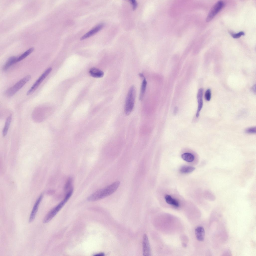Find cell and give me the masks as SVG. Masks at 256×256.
Returning <instances> with one entry per match:
<instances>
[{
    "label": "cell",
    "mask_w": 256,
    "mask_h": 256,
    "mask_svg": "<svg viewBox=\"0 0 256 256\" xmlns=\"http://www.w3.org/2000/svg\"><path fill=\"white\" fill-rule=\"evenodd\" d=\"M195 234L198 240L203 241L204 238L205 231L203 227L201 226L198 227L195 230Z\"/></svg>",
    "instance_id": "cell-12"
},
{
    "label": "cell",
    "mask_w": 256,
    "mask_h": 256,
    "mask_svg": "<svg viewBox=\"0 0 256 256\" xmlns=\"http://www.w3.org/2000/svg\"><path fill=\"white\" fill-rule=\"evenodd\" d=\"M104 24H100L96 26L90 31L81 38L80 40H83L88 38L96 34L104 26Z\"/></svg>",
    "instance_id": "cell-8"
},
{
    "label": "cell",
    "mask_w": 256,
    "mask_h": 256,
    "mask_svg": "<svg viewBox=\"0 0 256 256\" xmlns=\"http://www.w3.org/2000/svg\"><path fill=\"white\" fill-rule=\"evenodd\" d=\"M136 96L135 88L132 86L129 90L125 102L124 112L126 116L130 115L134 110Z\"/></svg>",
    "instance_id": "cell-2"
},
{
    "label": "cell",
    "mask_w": 256,
    "mask_h": 256,
    "mask_svg": "<svg viewBox=\"0 0 256 256\" xmlns=\"http://www.w3.org/2000/svg\"><path fill=\"white\" fill-rule=\"evenodd\" d=\"M203 91L204 90L203 89H200L198 91L197 94V98L198 103V107L196 114V116L197 118L199 116L200 112L202 109L203 106Z\"/></svg>",
    "instance_id": "cell-10"
},
{
    "label": "cell",
    "mask_w": 256,
    "mask_h": 256,
    "mask_svg": "<svg viewBox=\"0 0 256 256\" xmlns=\"http://www.w3.org/2000/svg\"><path fill=\"white\" fill-rule=\"evenodd\" d=\"M52 70V68L51 67L48 68L46 70L28 91L26 94L27 95L29 96L32 94L48 76Z\"/></svg>",
    "instance_id": "cell-5"
},
{
    "label": "cell",
    "mask_w": 256,
    "mask_h": 256,
    "mask_svg": "<svg viewBox=\"0 0 256 256\" xmlns=\"http://www.w3.org/2000/svg\"><path fill=\"white\" fill-rule=\"evenodd\" d=\"M224 2L223 1L220 0L217 2L210 10L207 17L206 22H209L224 7Z\"/></svg>",
    "instance_id": "cell-6"
},
{
    "label": "cell",
    "mask_w": 256,
    "mask_h": 256,
    "mask_svg": "<svg viewBox=\"0 0 256 256\" xmlns=\"http://www.w3.org/2000/svg\"><path fill=\"white\" fill-rule=\"evenodd\" d=\"M30 75H27L22 79L8 89L5 92L6 96H12L19 90L31 79Z\"/></svg>",
    "instance_id": "cell-4"
},
{
    "label": "cell",
    "mask_w": 256,
    "mask_h": 256,
    "mask_svg": "<svg viewBox=\"0 0 256 256\" xmlns=\"http://www.w3.org/2000/svg\"><path fill=\"white\" fill-rule=\"evenodd\" d=\"M71 196L70 193L66 194L63 200L57 206L51 210L46 216L43 220V222L46 223L49 222L64 206Z\"/></svg>",
    "instance_id": "cell-3"
},
{
    "label": "cell",
    "mask_w": 256,
    "mask_h": 256,
    "mask_svg": "<svg viewBox=\"0 0 256 256\" xmlns=\"http://www.w3.org/2000/svg\"><path fill=\"white\" fill-rule=\"evenodd\" d=\"M120 182L116 181L107 186L100 189L90 196L88 200L94 202L103 199L112 195L117 190L120 186Z\"/></svg>",
    "instance_id": "cell-1"
},
{
    "label": "cell",
    "mask_w": 256,
    "mask_h": 256,
    "mask_svg": "<svg viewBox=\"0 0 256 256\" xmlns=\"http://www.w3.org/2000/svg\"><path fill=\"white\" fill-rule=\"evenodd\" d=\"M143 254L144 256L151 255V249L148 238L146 234L144 235L143 239Z\"/></svg>",
    "instance_id": "cell-7"
},
{
    "label": "cell",
    "mask_w": 256,
    "mask_h": 256,
    "mask_svg": "<svg viewBox=\"0 0 256 256\" xmlns=\"http://www.w3.org/2000/svg\"><path fill=\"white\" fill-rule=\"evenodd\" d=\"M139 75L140 77L142 78H144L143 74H140Z\"/></svg>",
    "instance_id": "cell-27"
},
{
    "label": "cell",
    "mask_w": 256,
    "mask_h": 256,
    "mask_svg": "<svg viewBox=\"0 0 256 256\" xmlns=\"http://www.w3.org/2000/svg\"><path fill=\"white\" fill-rule=\"evenodd\" d=\"M34 50V48H30L22 54L20 56L18 57L17 60V62H19L25 59L31 54L33 52Z\"/></svg>",
    "instance_id": "cell-17"
},
{
    "label": "cell",
    "mask_w": 256,
    "mask_h": 256,
    "mask_svg": "<svg viewBox=\"0 0 256 256\" xmlns=\"http://www.w3.org/2000/svg\"><path fill=\"white\" fill-rule=\"evenodd\" d=\"M12 119V116L10 115L7 118L4 127L2 131V135L4 137L5 136L7 135L8 130L11 122Z\"/></svg>",
    "instance_id": "cell-15"
},
{
    "label": "cell",
    "mask_w": 256,
    "mask_h": 256,
    "mask_svg": "<svg viewBox=\"0 0 256 256\" xmlns=\"http://www.w3.org/2000/svg\"><path fill=\"white\" fill-rule=\"evenodd\" d=\"M132 4V8L134 10H135L138 6V3L136 0H130Z\"/></svg>",
    "instance_id": "cell-24"
},
{
    "label": "cell",
    "mask_w": 256,
    "mask_h": 256,
    "mask_svg": "<svg viewBox=\"0 0 256 256\" xmlns=\"http://www.w3.org/2000/svg\"><path fill=\"white\" fill-rule=\"evenodd\" d=\"M18 58L16 56H12L9 58L3 66V71H6L11 66L17 63Z\"/></svg>",
    "instance_id": "cell-11"
},
{
    "label": "cell",
    "mask_w": 256,
    "mask_h": 256,
    "mask_svg": "<svg viewBox=\"0 0 256 256\" xmlns=\"http://www.w3.org/2000/svg\"><path fill=\"white\" fill-rule=\"evenodd\" d=\"M42 197V195H41L35 203L30 216L29 221V222L30 223L32 222L34 219L38 211L39 205Z\"/></svg>",
    "instance_id": "cell-9"
},
{
    "label": "cell",
    "mask_w": 256,
    "mask_h": 256,
    "mask_svg": "<svg viewBox=\"0 0 256 256\" xmlns=\"http://www.w3.org/2000/svg\"><path fill=\"white\" fill-rule=\"evenodd\" d=\"M147 84V82L146 80L144 78L142 83L141 86L140 96V100H142L144 98L146 92Z\"/></svg>",
    "instance_id": "cell-16"
},
{
    "label": "cell",
    "mask_w": 256,
    "mask_h": 256,
    "mask_svg": "<svg viewBox=\"0 0 256 256\" xmlns=\"http://www.w3.org/2000/svg\"><path fill=\"white\" fill-rule=\"evenodd\" d=\"M195 169V168L194 167L189 166H184L181 168L180 169V172L181 173L183 174H188L192 172Z\"/></svg>",
    "instance_id": "cell-19"
},
{
    "label": "cell",
    "mask_w": 256,
    "mask_h": 256,
    "mask_svg": "<svg viewBox=\"0 0 256 256\" xmlns=\"http://www.w3.org/2000/svg\"><path fill=\"white\" fill-rule=\"evenodd\" d=\"M89 73L91 76L96 78H102L104 75V73L103 71L94 68L90 69L89 71Z\"/></svg>",
    "instance_id": "cell-13"
},
{
    "label": "cell",
    "mask_w": 256,
    "mask_h": 256,
    "mask_svg": "<svg viewBox=\"0 0 256 256\" xmlns=\"http://www.w3.org/2000/svg\"><path fill=\"white\" fill-rule=\"evenodd\" d=\"M211 96V91L210 89H208L206 92L205 94L206 100L208 101L210 100Z\"/></svg>",
    "instance_id": "cell-21"
},
{
    "label": "cell",
    "mask_w": 256,
    "mask_h": 256,
    "mask_svg": "<svg viewBox=\"0 0 256 256\" xmlns=\"http://www.w3.org/2000/svg\"><path fill=\"white\" fill-rule=\"evenodd\" d=\"M245 132L248 134H255L256 132V127H252L248 128L246 129Z\"/></svg>",
    "instance_id": "cell-23"
},
{
    "label": "cell",
    "mask_w": 256,
    "mask_h": 256,
    "mask_svg": "<svg viewBox=\"0 0 256 256\" xmlns=\"http://www.w3.org/2000/svg\"><path fill=\"white\" fill-rule=\"evenodd\" d=\"M166 202L169 204L173 205L176 207H178L179 204L178 201L172 198L170 196L167 195L165 197Z\"/></svg>",
    "instance_id": "cell-14"
},
{
    "label": "cell",
    "mask_w": 256,
    "mask_h": 256,
    "mask_svg": "<svg viewBox=\"0 0 256 256\" xmlns=\"http://www.w3.org/2000/svg\"><path fill=\"white\" fill-rule=\"evenodd\" d=\"M181 156L183 160L188 162H192L193 161L194 159V156L192 154L189 153H184Z\"/></svg>",
    "instance_id": "cell-18"
},
{
    "label": "cell",
    "mask_w": 256,
    "mask_h": 256,
    "mask_svg": "<svg viewBox=\"0 0 256 256\" xmlns=\"http://www.w3.org/2000/svg\"><path fill=\"white\" fill-rule=\"evenodd\" d=\"M72 178H69L67 181L64 186L65 191L67 192L72 187Z\"/></svg>",
    "instance_id": "cell-20"
},
{
    "label": "cell",
    "mask_w": 256,
    "mask_h": 256,
    "mask_svg": "<svg viewBox=\"0 0 256 256\" xmlns=\"http://www.w3.org/2000/svg\"><path fill=\"white\" fill-rule=\"evenodd\" d=\"M104 256V254L103 253H100L95 255L94 256Z\"/></svg>",
    "instance_id": "cell-25"
},
{
    "label": "cell",
    "mask_w": 256,
    "mask_h": 256,
    "mask_svg": "<svg viewBox=\"0 0 256 256\" xmlns=\"http://www.w3.org/2000/svg\"><path fill=\"white\" fill-rule=\"evenodd\" d=\"M232 36L234 38H238L242 36H244V33L243 32H240L237 34L230 33Z\"/></svg>",
    "instance_id": "cell-22"
},
{
    "label": "cell",
    "mask_w": 256,
    "mask_h": 256,
    "mask_svg": "<svg viewBox=\"0 0 256 256\" xmlns=\"http://www.w3.org/2000/svg\"><path fill=\"white\" fill-rule=\"evenodd\" d=\"M252 90L254 92L256 93V85L254 86L252 88Z\"/></svg>",
    "instance_id": "cell-26"
}]
</instances>
